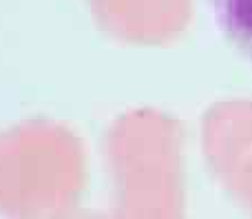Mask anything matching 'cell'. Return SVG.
I'll return each instance as SVG.
<instances>
[{
	"instance_id": "obj_1",
	"label": "cell",
	"mask_w": 252,
	"mask_h": 219,
	"mask_svg": "<svg viewBox=\"0 0 252 219\" xmlns=\"http://www.w3.org/2000/svg\"><path fill=\"white\" fill-rule=\"evenodd\" d=\"M219 29L252 60V0H208Z\"/></svg>"
}]
</instances>
